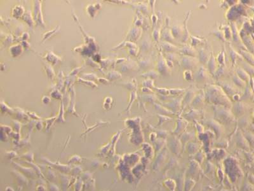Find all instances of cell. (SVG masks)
<instances>
[{
	"label": "cell",
	"instance_id": "cell-1",
	"mask_svg": "<svg viewBox=\"0 0 254 191\" xmlns=\"http://www.w3.org/2000/svg\"><path fill=\"white\" fill-rule=\"evenodd\" d=\"M205 101L215 106H223L231 108L233 104L231 99L221 86L218 85H209L204 90Z\"/></svg>",
	"mask_w": 254,
	"mask_h": 191
},
{
	"label": "cell",
	"instance_id": "cell-2",
	"mask_svg": "<svg viewBox=\"0 0 254 191\" xmlns=\"http://www.w3.org/2000/svg\"><path fill=\"white\" fill-rule=\"evenodd\" d=\"M212 108L214 112V117L217 120L223 122H229L234 120V115L231 108L215 105H213Z\"/></svg>",
	"mask_w": 254,
	"mask_h": 191
},
{
	"label": "cell",
	"instance_id": "cell-3",
	"mask_svg": "<svg viewBox=\"0 0 254 191\" xmlns=\"http://www.w3.org/2000/svg\"><path fill=\"white\" fill-rule=\"evenodd\" d=\"M156 71L163 76H169L172 74V69L168 66L166 59L161 52L159 53L158 60L156 64Z\"/></svg>",
	"mask_w": 254,
	"mask_h": 191
},
{
	"label": "cell",
	"instance_id": "cell-4",
	"mask_svg": "<svg viewBox=\"0 0 254 191\" xmlns=\"http://www.w3.org/2000/svg\"><path fill=\"white\" fill-rule=\"evenodd\" d=\"M182 98L183 96L175 97L168 101L163 102V105L174 114H177L182 110Z\"/></svg>",
	"mask_w": 254,
	"mask_h": 191
},
{
	"label": "cell",
	"instance_id": "cell-5",
	"mask_svg": "<svg viewBox=\"0 0 254 191\" xmlns=\"http://www.w3.org/2000/svg\"><path fill=\"white\" fill-rule=\"evenodd\" d=\"M33 18L36 25L45 27L44 21L43 19V15L41 12V2L39 1H35L34 3L33 8Z\"/></svg>",
	"mask_w": 254,
	"mask_h": 191
},
{
	"label": "cell",
	"instance_id": "cell-6",
	"mask_svg": "<svg viewBox=\"0 0 254 191\" xmlns=\"http://www.w3.org/2000/svg\"><path fill=\"white\" fill-rule=\"evenodd\" d=\"M181 66L185 69H191L195 68L200 63L199 59L195 57L183 55L180 61Z\"/></svg>",
	"mask_w": 254,
	"mask_h": 191
},
{
	"label": "cell",
	"instance_id": "cell-7",
	"mask_svg": "<svg viewBox=\"0 0 254 191\" xmlns=\"http://www.w3.org/2000/svg\"><path fill=\"white\" fill-rule=\"evenodd\" d=\"M242 7L239 5H233L231 7H229L228 10L227 11L226 14V19L232 22L233 20L238 19V17L242 14Z\"/></svg>",
	"mask_w": 254,
	"mask_h": 191
},
{
	"label": "cell",
	"instance_id": "cell-8",
	"mask_svg": "<svg viewBox=\"0 0 254 191\" xmlns=\"http://www.w3.org/2000/svg\"><path fill=\"white\" fill-rule=\"evenodd\" d=\"M196 95V94L195 90L192 89H188L186 91L182 98V110H184L188 105H191Z\"/></svg>",
	"mask_w": 254,
	"mask_h": 191
},
{
	"label": "cell",
	"instance_id": "cell-9",
	"mask_svg": "<svg viewBox=\"0 0 254 191\" xmlns=\"http://www.w3.org/2000/svg\"><path fill=\"white\" fill-rule=\"evenodd\" d=\"M218 84L229 98H232L234 95L236 94V93H238V90H236L235 87L231 84L224 82H219Z\"/></svg>",
	"mask_w": 254,
	"mask_h": 191
},
{
	"label": "cell",
	"instance_id": "cell-10",
	"mask_svg": "<svg viewBox=\"0 0 254 191\" xmlns=\"http://www.w3.org/2000/svg\"><path fill=\"white\" fill-rule=\"evenodd\" d=\"M208 78L209 75L208 71L203 66L200 67L194 75V80H195V81L197 82H203L207 80Z\"/></svg>",
	"mask_w": 254,
	"mask_h": 191
},
{
	"label": "cell",
	"instance_id": "cell-11",
	"mask_svg": "<svg viewBox=\"0 0 254 191\" xmlns=\"http://www.w3.org/2000/svg\"><path fill=\"white\" fill-rule=\"evenodd\" d=\"M205 101V95L204 90H202L199 94H197L192 100L191 105L195 109H198L202 106Z\"/></svg>",
	"mask_w": 254,
	"mask_h": 191
},
{
	"label": "cell",
	"instance_id": "cell-12",
	"mask_svg": "<svg viewBox=\"0 0 254 191\" xmlns=\"http://www.w3.org/2000/svg\"><path fill=\"white\" fill-rule=\"evenodd\" d=\"M178 52L183 55L191 56V57L197 58V56H198V52L191 45H185L181 49H179Z\"/></svg>",
	"mask_w": 254,
	"mask_h": 191
},
{
	"label": "cell",
	"instance_id": "cell-13",
	"mask_svg": "<svg viewBox=\"0 0 254 191\" xmlns=\"http://www.w3.org/2000/svg\"><path fill=\"white\" fill-rule=\"evenodd\" d=\"M161 47L162 50L166 53H176L179 52V48L173 43L163 41L161 43Z\"/></svg>",
	"mask_w": 254,
	"mask_h": 191
},
{
	"label": "cell",
	"instance_id": "cell-14",
	"mask_svg": "<svg viewBox=\"0 0 254 191\" xmlns=\"http://www.w3.org/2000/svg\"><path fill=\"white\" fill-rule=\"evenodd\" d=\"M208 71L210 73V74L213 75L214 73H215L217 70V61L216 58L214 56L212 52H211V54H210V58L208 62Z\"/></svg>",
	"mask_w": 254,
	"mask_h": 191
},
{
	"label": "cell",
	"instance_id": "cell-15",
	"mask_svg": "<svg viewBox=\"0 0 254 191\" xmlns=\"http://www.w3.org/2000/svg\"><path fill=\"white\" fill-rule=\"evenodd\" d=\"M210 54L209 52L206 49L201 48L198 51V59L199 61L202 64L208 63L210 58Z\"/></svg>",
	"mask_w": 254,
	"mask_h": 191
},
{
	"label": "cell",
	"instance_id": "cell-16",
	"mask_svg": "<svg viewBox=\"0 0 254 191\" xmlns=\"http://www.w3.org/2000/svg\"><path fill=\"white\" fill-rule=\"evenodd\" d=\"M161 37L164 40V42H169L171 43H173L175 42V40H176L172 35L171 29H170L167 28H165L163 30V31L161 32Z\"/></svg>",
	"mask_w": 254,
	"mask_h": 191
},
{
	"label": "cell",
	"instance_id": "cell-17",
	"mask_svg": "<svg viewBox=\"0 0 254 191\" xmlns=\"http://www.w3.org/2000/svg\"><path fill=\"white\" fill-rule=\"evenodd\" d=\"M142 34V29L141 28L134 27L130 30L128 34V38L132 41H137L141 37Z\"/></svg>",
	"mask_w": 254,
	"mask_h": 191
},
{
	"label": "cell",
	"instance_id": "cell-18",
	"mask_svg": "<svg viewBox=\"0 0 254 191\" xmlns=\"http://www.w3.org/2000/svg\"><path fill=\"white\" fill-rule=\"evenodd\" d=\"M153 105H154L155 109L156 110V111L157 113H158V114L163 115H166V116H167L168 115L175 114L173 112H172V111H170V110L168 109V108H166L163 105H161V104H160V103H153Z\"/></svg>",
	"mask_w": 254,
	"mask_h": 191
},
{
	"label": "cell",
	"instance_id": "cell-19",
	"mask_svg": "<svg viewBox=\"0 0 254 191\" xmlns=\"http://www.w3.org/2000/svg\"><path fill=\"white\" fill-rule=\"evenodd\" d=\"M25 12V10L22 6L16 5L12 9V16L14 18L19 19L22 18Z\"/></svg>",
	"mask_w": 254,
	"mask_h": 191
},
{
	"label": "cell",
	"instance_id": "cell-20",
	"mask_svg": "<svg viewBox=\"0 0 254 191\" xmlns=\"http://www.w3.org/2000/svg\"><path fill=\"white\" fill-rule=\"evenodd\" d=\"M171 32L173 38L175 39H179L181 38L182 40L184 34V28L179 26H173L171 29Z\"/></svg>",
	"mask_w": 254,
	"mask_h": 191
},
{
	"label": "cell",
	"instance_id": "cell-21",
	"mask_svg": "<svg viewBox=\"0 0 254 191\" xmlns=\"http://www.w3.org/2000/svg\"><path fill=\"white\" fill-rule=\"evenodd\" d=\"M24 48L22 45L20 44H16L14 45H12L10 47V53L13 56V57L16 58L18 57L20 55L22 54L24 51Z\"/></svg>",
	"mask_w": 254,
	"mask_h": 191
},
{
	"label": "cell",
	"instance_id": "cell-22",
	"mask_svg": "<svg viewBox=\"0 0 254 191\" xmlns=\"http://www.w3.org/2000/svg\"><path fill=\"white\" fill-rule=\"evenodd\" d=\"M190 14H191V11L188 12L186 16L185 17L184 20V28H184V36H183V38L182 40L183 43H186L188 40H189V37L191 36L190 34H189V31H188V29L187 28V23L188 19H189V18Z\"/></svg>",
	"mask_w": 254,
	"mask_h": 191
},
{
	"label": "cell",
	"instance_id": "cell-23",
	"mask_svg": "<svg viewBox=\"0 0 254 191\" xmlns=\"http://www.w3.org/2000/svg\"><path fill=\"white\" fill-rule=\"evenodd\" d=\"M101 5L100 3H95L94 5H89L86 7V11L91 18H94L97 11L100 9Z\"/></svg>",
	"mask_w": 254,
	"mask_h": 191
},
{
	"label": "cell",
	"instance_id": "cell-24",
	"mask_svg": "<svg viewBox=\"0 0 254 191\" xmlns=\"http://www.w3.org/2000/svg\"><path fill=\"white\" fill-rule=\"evenodd\" d=\"M48 62L51 63L52 65H55L57 63H58L60 61H61V58L59 56L55 55L52 52H48L44 58Z\"/></svg>",
	"mask_w": 254,
	"mask_h": 191
},
{
	"label": "cell",
	"instance_id": "cell-25",
	"mask_svg": "<svg viewBox=\"0 0 254 191\" xmlns=\"http://www.w3.org/2000/svg\"><path fill=\"white\" fill-rule=\"evenodd\" d=\"M244 104L242 102H237L234 105H233L231 108L232 112H233V114L236 115H242L243 112H244Z\"/></svg>",
	"mask_w": 254,
	"mask_h": 191
},
{
	"label": "cell",
	"instance_id": "cell-26",
	"mask_svg": "<svg viewBox=\"0 0 254 191\" xmlns=\"http://www.w3.org/2000/svg\"><path fill=\"white\" fill-rule=\"evenodd\" d=\"M200 114L201 112L198 110V109L192 108L189 112H187L185 114H184V117L187 119H195L196 117H199Z\"/></svg>",
	"mask_w": 254,
	"mask_h": 191
},
{
	"label": "cell",
	"instance_id": "cell-27",
	"mask_svg": "<svg viewBox=\"0 0 254 191\" xmlns=\"http://www.w3.org/2000/svg\"><path fill=\"white\" fill-rule=\"evenodd\" d=\"M141 98L143 101L152 103H156L157 99H158V98L157 97V95L154 94H147L145 95H141Z\"/></svg>",
	"mask_w": 254,
	"mask_h": 191
},
{
	"label": "cell",
	"instance_id": "cell-28",
	"mask_svg": "<svg viewBox=\"0 0 254 191\" xmlns=\"http://www.w3.org/2000/svg\"><path fill=\"white\" fill-rule=\"evenodd\" d=\"M22 19L31 28H33V26L36 24L33 17H32L31 14H30V12L29 10H28L27 13H25L24 15V16L22 17Z\"/></svg>",
	"mask_w": 254,
	"mask_h": 191
},
{
	"label": "cell",
	"instance_id": "cell-29",
	"mask_svg": "<svg viewBox=\"0 0 254 191\" xmlns=\"http://www.w3.org/2000/svg\"><path fill=\"white\" fill-rule=\"evenodd\" d=\"M227 73V69L226 66H219L217 69L216 71L214 73L213 77L216 79H218L220 77L225 75Z\"/></svg>",
	"mask_w": 254,
	"mask_h": 191
},
{
	"label": "cell",
	"instance_id": "cell-30",
	"mask_svg": "<svg viewBox=\"0 0 254 191\" xmlns=\"http://www.w3.org/2000/svg\"><path fill=\"white\" fill-rule=\"evenodd\" d=\"M159 74L160 73L156 70H149L146 73H144L141 76L144 78H147V79L155 80L159 77Z\"/></svg>",
	"mask_w": 254,
	"mask_h": 191
},
{
	"label": "cell",
	"instance_id": "cell-31",
	"mask_svg": "<svg viewBox=\"0 0 254 191\" xmlns=\"http://www.w3.org/2000/svg\"><path fill=\"white\" fill-rule=\"evenodd\" d=\"M231 28L232 30V35L234 42H238L239 40V34L238 33V29L236 24L233 22L231 23Z\"/></svg>",
	"mask_w": 254,
	"mask_h": 191
},
{
	"label": "cell",
	"instance_id": "cell-32",
	"mask_svg": "<svg viewBox=\"0 0 254 191\" xmlns=\"http://www.w3.org/2000/svg\"><path fill=\"white\" fill-rule=\"evenodd\" d=\"M59 28H60V26H58L57 27L55 28L53 30H52V31H48V32H46V33L43 34V38H42V42H44V41L48 40V39L50 38L51 36H53L54 34H55L57 32L59 31V29H60Z\"/></svg>",
	"mask_w": 254,
	"mask_h": 191
},
{
	"label": "cell",
	"instance_id": "cell-33",
	"mask_svg": "<svg viewBox=\"0 0 254 191\" xmlns=\"http://www.w3.org/2000/svg\"><path fill=\"white\" fill-rule=\"evenodd\" d=\"M190 38H191V45L193 47L198 46V45L201 44V43H203L205 42V40H203V39H201L198 37L194 36L192 35L190 36Z\"/></svg>",
	"mask_w": 254,
	"mask_h": 191
},
{
	"label": "cell",
	"instance_id": "cell-34",
	"mask_svg": "<svg viewBox=\"0 0 254 191\" xmlns=\"http://www.w3.org/2000/svg\"><path fill=\"white\" fill-rule=\"evenodd\" d=\"M233 81L236 86H238L239 87H243L245 85V81H243L242 79H240L236 73L233 75Z\"/></svg>",
	"mask_w": 254,
	"mask_h": 191
},
{
	"label": "cell",
	"instance_id": "cell-35",
	"mask_svg": "<svg viewBox=\"0 0 254 191\" xmlns=\"http://www.w3.org/2000/svg\"><path fill=\"white\" fill-rule=\"evenodd\" d=\"M170 95L172 96L178 97L179 95L182 94L186 92V89H170Z\"/></svg>",
	"mask_w": 254,
	"mask_h": 191
},
{
	"label": "cell",
	"instance_id": "cell-36",
	"mask_svg": "<svg viewBox=\"0 0 254 191\" xmlns=\"http://www.w3.org/2000/svg\"><path fill=\"white\" fill-rule=\"evenodd\" d=\"M184 79L185 80L188 82H192L194 80V75L192 74V72L189 69H185V71L183 73Z\"/></svg>",
	"mask_w": 254,
	"mask_h": 191
},
{
	"label": "cell",
	"instance_id": "cell-37",
	"mask_svg": "<svg viewBox=\"0 0 254 191\" xmlns=\"http://www.w3.org/2000/svg\"><path fill=\"white\" fill-rule=\"evenodd\" d=\"M229 55L231 58V62L234 65L237 60V58L239 56V54L236 52L234 50V49L232 47L231 45L229 46Z\"/></svg>",
	"mask_w": 254,
	"mask_h": 191
},
{
	"label": "cell",
	"instance_id": "cell-38",
	"mask_svg": "<svg viewBox=\"0 0 254 191\" xmlns=\"http://www.w3.org/2000/svg\"><path fill=\"white\" fill-rule=\"evenodd\" d=\"M223 28H224V33L226 40H231L233 38V35H232V30L230 26L226 25Z\"/></svg>",
	"mask_w": 254,
	"mask_h": 191
},
{
	"label": "cell",
	"instance_id": "cell-39",
	"mask_svg": "<svg viewBox=\"0 0 254 191\" xmlns=\"http://www.w3.org/2000/svg\"><path fill=\"white\" fill-rule=\"evenodd\" d=\"M236 74L237 75L240 79H242L243 81L247 80L248 79V75L242 68H238L236 69Z\"/></svg>",
	"mask_w": 254,
	"mask_h": 191
},
{
	"label": "cell",
	"instance_id": "cell-40",
	"mask_svg": "<svg viewBox=\"0 0 254 191\" xmlns=\"http://www.w3.org/2000/svg\"><path fill=\"white\" fill-rule=\"evenodd\" d=\"M139 65L141 68H149L152 65L151 59L149 58H146L140 61Z\"/></svg>",
	"mask_w": 254,
	"mask_h": 191
},
{
	"label": "cell",
	"instance_id": "cell-41",
	"mask_svg": "<svg viewBox=\"0 0 254 191\" xmlns=\"http://www.w3.org/2000/svg\"><path fill=\"white\" fill-rule=\"evenodd\" d=\"M163 56L165 59H168L170 61H172V62L177 61H178L179 59V55L176 53H166V52H164Z\"/></svg>",
	"mask_w": 254,
	"mask_h": 191
},
{
	"label": "cell",
	"instance_id": "cell-42",
	"mask_svg": "<svg viewBox=\"0 0 254 191\" xmlns=\"http://www.w3.org/2000/svg\"><path fill=\"white\" fill-rule=\"evenodd\" d=\"M217 63H219L220 66H225V52L223 49L216 58Z\"/></svg>",
	"mask_w": 254,
	"mask_h": 191
},
{
	"label": "cell",
	"instance_id": "cell-43",
	"mask_svg": "<svg viewBox=\"0 0 254 191\" xmlns=\"http://www.w3.org/2000/svg\"><path fill=\"white\" fill-rule=\"evenodd\" d=\"M45 71L46 73V76L49 79L52 80L55 77V73L54 69L50 65H46L45 66Z\"/></svg>",
	"mask_w": 254,
	"mask_h": 191
},
{
	"label": "cell",
	"instance_id": "cell-44",
	"mask_svg": "<svg viewBox=\"0 0 254 191\" xmlns=\"http://www.w3.org/2000/svg\"><path fill=\"white\" fill-rule=\"evenodd\" d=\"M121 77V75L118 71H110L107 73L108 80H116Z\"/></svg>",
	"mask_w": 254,
	"mask_h": 191
},
{
	"label": "cell",
	"instance_id": "cell-45",
	"mask_svg": "<svg viewBox=\"0 0 254 191\" xmlns=\"http://www.w3.org/2000/svg\"><path fill=\"white\" fill-rule=\"evenodd\" d=\"M187 122L185 119H179L177 120V128L176 129V131H181L182 129L185 128V127L187 125Z\"/></svg>",
	"mask_w": 254,
	"mask_h": 191
},
{
	"label": "cell",
	"instance_id": "cell-46",
	"mask_svg": "<svg viewBox=\"0 0 254 191\" xmlns=\"http://www.w3.org/2000/svg\"><path fill=\"white\" fill-rule=\"evenodd\" d=\"M142 85L144 87H149L150 89H155V80L150 79H146L142 82Z\"/></svg>",
	"mask_w": 254,
	"mask_h": 191
},
{
	"label": "cell",
	"instance_id": "cell-47",
	"mask_svg": "<svg viewBox=\"0 0 254 191\" xmlns=\"http://www.w3.org/2000/svg\"><path fill=\"white\" fill-rule=\"evenodd\" d=\"M156 91H157L160 95H170V90L166 88H163V87H155L154 89Z\"/></svg>",
	"mask_w": 254,
	"mask_h": 191
},
{
	"label": "cell",
	"instance_id": "cell-48",
	"mask_svg": "<svg viewBox=\"0 0 254 191\" xmlns=\"http://www.w3.org/2000/svg\"><path fill=\"white\" fill-rule=\"evenodd\" d=\"M112 98L111 97H106L105 98L104 102L103 104V107L106 106V107L105 108V110L110 109L112 106Z\"/></svg>",
	"mask_w": 254,
	"mask_h": 191
},
{
	"label": "cell",
	"instance_id": "cell-49",
	"mask_svg": "<svg viewBox=\"0 0 254 191\" xmlns=\"http://www.w3.org/2000/svg\"><path fill=\"white\" fill-rule=\"evenodd\" d=\"M213 34H214V35H216V37H217L218 39H220L221 40H222L223 42H224L226 40V39L225 38L224 33L223 31H220V30H216V31H213Z\"/></svg>",
	"mask_w": 254,
	"mask_h": 191
},
{
	"label": "cell",
	"instance_id": "cell-50",
	"mask_svg": "<svg viewBox=\"0 0 254 191\" xmlns=\"http://www.w3.org/2000/svg\"><path fill=\"white\" fill-rule=\"evenodd\" d=\"M136 6V7L138 8L139 10H141L142 12H144V14H147L148 12V7L146 5V4L144 3H138V4H135V5Z\"/></svg>",
	"mask_w": 254,
	"mask_h": 191
},
{
	"label": "cell",
	"instance_id": "cell-51",
	"mask_svg": "<svg viewBox=\"0 0 254 191\" xmlns=\"http://www.w3.org/2000/svg\"><path fill=\"white\" fill-rule=\"evenodd\" d=\"M137 95L136 92H135V91H134V90L132 91V92H131V93H130V103H129L128 107V108H127V109H126L127 110H129L130 109L131 106H132V104L134 103V101H135V99L137 98Z\"/></svg>",
	"mask_w": 254,
	"mask_h": 191
},
{
	"label": "cell",
	"instance_id": "cell-52",
	"mask_svg": "<svg viewBox=\"0 0 254 191\" xmlns=\"http://www.w3.org/2000/svg\"><path fill=\"white\" fill-rule=\"evenodd\" d=\"M51 96L52 97V98H55V99H61L62 98V94L60 93V91L58 90V89H55V90H54L53 91H52V93H51Z\"/></svg>",
	"mask_w": 254,
	"mask_h": 191
},
{
	"label": "cell",
	"instance_id": "cell-53",
	"mask_svg": "<svg viewBox=\"0 0 254 191\" xmlns=\"http://www.w3.org/2000/svg\"><path fill=\"white\" fill-rule=\"evenodd\" d=\"M160 34H161V31H160V29H155L154 31H153V33H152L153 38H154V40L157 42H159Z\"/></svg>",
	"mask_w": 254,
	"mask_h": 191
},
{
	"label": "cell",
	"instance_id": "cell-54",
	"mask_svg": "<svg viewBox=\"0 0 254 191\" xmlns=\"http://www.w3.org/2000/svg\"><path fill=\"white\" fill-rule=\"evenodd\" d=\"M78 81L79 82H81V83H82V84H86L87 85L95 86V87L97 86V85H96L95 83H94V82H91V81H89V80H85V79H80V78H79V79H78Z\"/></svg>",
	"mask_w": 254,
	"mask_h": 191
},
{
	"label": "cell",
	"instance_id": "cell-55",
	"mask_svg": "<svg viewBox=\"0 0 254 191\" xmlns=\"http://www.w3.org/2000/svg\"><path fill=\"white\" fill-rule=\"evenodd\" d=\"M158 117H159V120H160V124H162L163 122H166V121L168 120H172V119L170 118V117L166 116V115H160L158 114Z\"/></svg>",
	"mask_w": 254,
	"mask_h": 191
},
{
	"label": "cell",
	"instance_id": "cell-56",
	"mask_svg": "<svg viewBox=\"0 0 254 191\" xmlns=\"http://www.w3.org/2000/svg\"><path fill=\"white\" fill-rule=\"evenodd\" d=\"M83 77H85L86 79H85V80H93V79H95V80H98L97 79V77H96L94 74H92V73H89V74H86V75H83Z\"/></svg>",
	"mask_w": 254,
	"mask_h": 191
},
{
	"label": "cell",
	"instance_id": "cell-57",
	"mask_svg": "<svg viewBox=\"0 0 254 191\" xmlns=\"http://www.w3.org/2000/svg\"><path fill=\"white\" fill-rule=\"evenodd\" d=\"M141 91L142 93H147V94H153L154 93V91L152 90V89L146 87H142Z\"/></svg>",
	"mask_w": 254,
	"mask_h": 191
},
{
	"label": "cell",
	"instance_id": "cell-58",
	"mask_svg": "<svg viewBox=\"0 0 254 191\" xmlns=\"http://www.w3.org/2000/svg\"><path fill=\"white\" fill-rule=\"evenodd\" d=\"M20 38H21V40H22V42L27 41L29 38V34L28 32H24L22 34Z\"/></svg>",
	"mask_w": 254,
	"mask_h": 191
},
{
	"label": "cell",
	"instance_id": "cell-59",
	"mask_svg": "<svg viewBox=\"0 0 254 191\" xmlns=\"http://www.w3.org/2000/svg\"><path fill=\"white\" fill-rule=\"evenodd\" d=\"M41 101L43 104H45V105H47V104H49L51 101V99L49 96L44 95L41 99Z\"/></svg>",
	"mask_w": 254,
	"mask_h": 191
},
{
	"label": "cell",
	"instance_id": "cell-60",
	"mask_svg": "<svg viewBox=\"0 0 254 191\" xmlns=\"http://www.w3.org/2000/svg\"><path fill=\"white\" fill-rule=\"evenodd\" d=\"M151 19H152V21L153 25H154L155 26L157 24V17L155 14H153L151 16Z\"/></svg>",
	"mask_w": 254,
	"mask_h": 191
},
{
	"label": "cell",
	"instance_id": "cell-61",
	"mask_svg": "<svg viewBox=\"0 0 254 191\" xmlns=\"http://www.w3.org/2000/svg\"><path fill=\"white\" fill-rule=\"evenodd\" d=\"M166 64H167V65H168V66L170 69H172L173 67V62H172V61H170V60L166 59Z\"/></svg>",
	"mask_w": 254,
	"mask_h": 191
},
{
	"label": "cell",
	"instance_id": "cell-62",
	"mask_svg": "<svg viewBox=\"0 0 254 191\" xmlns=\"http://www.w3.org/2000/svg\"><path fill=\"white\" fill-rule=\"evenodd\" d=\"M99 82H100V83L102 84H107L109 82V80L108 79H101V78H99L98 80Z\"/></svg>",
	"mask_w": 254,
	"mask_h": 191
},
{
	"label": "cell",
	"instance_id": "cell-63",
	"mask_svg": "<svg viewBox=\"0 0 254 191\" xmlns=\"http://www.w3.org/2000/svg\"><path fill=\"white\" fill-rule=\"evenodd\" d=\"M79 68H75V69H73V71L70 73V75H76V74H77V73L80 71V69Z\"/></svg>",
	"mask_w": 254,
	"mask_h": 191
},
{
	"label": "cell",
	"instance_id": "cell-64",
	"mask_svg": "<svg viewBox=\"0 0 254 191\" xmlns=\"http://www.w3.org/2000/svg\"><path fill=\"white\" fill-rule=\"evenodd\" d=\"M232 98H233L234 101H238L240 99V97H239V95L238 94H236L234 95L232 97Z\"/></svg>",
	"mask_w": 254,
	"mask_h": 191
}]
</instances>
